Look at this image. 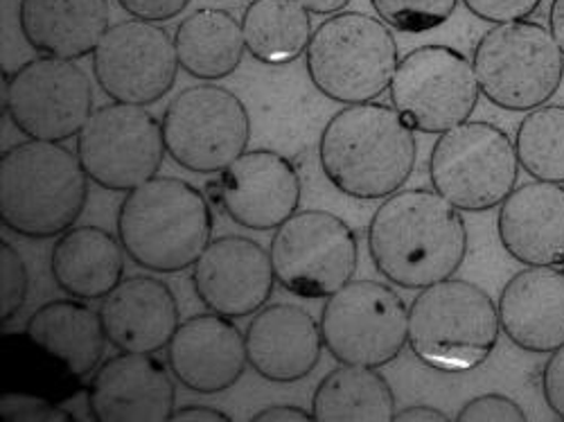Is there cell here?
I'll return each instance as SVG.
<instances>
[{
  "instance_id": "36",
  "label": "cell",
  "mask_w": 564,
  "mask_h": 422,
  "mask_svg": "<svg viewBox=\"0 0 564 422\" xmlns=\"http://www.w3.org/2000/svg\"><path fill=\"white\" fill-rule=\"evenodd\" d=\"M463 3L477 19L499 25L531 19L542 0H463Z\"/></svg>"
},
{
  "instance_id": "33",
  "label": "cell",
  "mask_w": 564,
  "mask_h": 422,
  "mask_svg": "<svg viewBox=\"0 0 564 422\" xmlns=\"http://www.w3.org/2000/svg\"><path fill=\"white\" fill-rule=\"evenodd\" d=\"M0 321L10 325L28 299V269L14 245L0 242Z\"/></svg>"
},
{
  "instance_id": "26",
  "label": "cell",
  "mask_w": 564,
  "mask_h": 422,
  "mask_svg": "<svg viewBox=\"0 0 564 422\" xmlns=\"http://www.w3.org/2000/svg\"><path fill=\"white\" fill-rule=\"evenodd\" d=\"M25 333L82 380L98 370L109 344L100 310L96 312L79 299L41 305L28 318Z\"/></svg>"
},
{
  "instance_id": "35",
  "label": "cell",
  "mask_w": 564,
  "mask_h": 422,
  "mask_svg": "<svg viewBox=\"0 0 564 422\" xmlns=\"http://www.w3.org/2000/svg\"><path fill=\"white\" fill-rule=\"evenodd\" d=\"M458 422H527L529 415L524 409L501 393H486L477 396L460 407V411L454 415Z\"/></svg>"
},
{
  "instance_id": "32",
  "label": "cell",
  "mask_w": 564,
  "mask_h": 422,
  "mask_svg": "<svg viewBox=\"0 0 564 422\" xmlns=\"http://www.w3.org/2000/svg\"><path fill=\"white\" fill-rule=\"evenodd\" d=\"M372 10L393 30L420 34L452 19L458 0H370Z\"/></svg>"
},
{
  "instance_id": "12",
  "label": "cell",
  "mask_w": 564,
  "mask_h": 422,
  "mask_svg": "<svg viewBox=\"0 0 564 422\" xmlns=\"http://www.w3.org/2000/svg\"><path fill=\"white\" fill-rule=\"evenodd\" d=\"M391 102L420 133H445L475 116L481 86L475 64L449 45H420L400 59Z\"/></svg>"
},
{
  "instance_id": "16",
  "label": "cell",
  "mask_w": 564,
  "mask_h": 422,
  "mask_svg": "<svg viewBox=\"0 0 564 422\" xmlns=\"http://www.w3.org/2000/svg\"><path fill=\"white\" fill-rule=\"evenodd\" d=\"M301 193L296 165L271 150L245 152L206 185L217 210L249 230H275L299 213Z\"/></svg>"
},
{
  "instance_id": "31",
  "label": "cell",
  "mask_w": 564,
  "mask_h": 422,
  "mask_svg": "<svg viewBox=\"0 0 564 422\" xmlns=\"http://www.w3.org/2000/svg\"><path fill=\"white\" fill-rule=\"evenodd\" d=\"M520 167L535 181L564 185V105H542L517 127Z\"/></svg>"
},
{
  "instance_id": "21",
  "label": "cell",
  "mask_w": 564,
  "mask_h": 422,
  "mask_svg": "<svg viewBox=\"0 0 564 422\" xmlns=\"http://www.w3.org/2000/svg\"><path fill=\"white\" fill-rule=\"evenodd\" d=\"M497 232L506 253L524 267H564V185L514 187L499 206Z\"/></svg>"
},
{
  "instance_id": "29",
  "label": "cell",
  "mask_w": 564,
  "mask_h": 422,
  "mask_svg": "<svg viewBox=\"0 0 564 422\" xmlns=\"http://www.w3.org/2000/svg\"><path fill=\"white\" fill-rule=\"evenodd\" d=\"M247 53L269 66L296 62L312 41V14L299 0H253L242 14Z\"/></svg>"
},
{
  "instance_id": "5",
  "label": "cell",
  "mask_w": 564,
  "mask_h": 422,
  "mask_svg": "<svg viewBox=\"0 0 564 422\" xmlns=\"http://www.w3.org/2000/svg\"><path fill=\"white\" fill-rule=\"evenodd\" d=\"M501 335L499 307L479 285L447 278L409 305V346L434 370L465 372L488 361Z\"/></svg>"
},
{
  "instance_id": "9",
  "label": "cell",
  "mask_w": 564,
  "mask_h": 422,
  "mask_svg": "<svg viewBox=\"0 0 564 422\" xmlns=\"http://www.w3.org/2000/svg\"><path fill=\"white\" fill-rule=\"evenodd\" d=\"M278 285L307 301L327 299L348 285L359 267V242L341 217L310 208L282 221L271 238Z\"/></svg>"
},
{
  "instance_id": "22",
  "label": "cell",
  "mask_w": 564,
  "mask_h": 422,
  "mask_svg": "<svg viewBox=\"0 0 564 422\" xmlns=\"http://www.w3.org/2000/svg\"><path fill=\"white\" fill-rule=\"evenodd\" d=\"M501 333L520 350L551 355L564 346V267H527L499 296Z\"/></svg>"
},
{
  "instance_id": "6",
  "label": "cell",
  "mask_w": 564,
  "mask_h": 422,
  "mask_svg": "<svg viewBox=\"0 0 564 422\" xmlns=\"http://www.w3.org/2000/svg\"><path fill=\"white\" fill-rule=\"evenodd\" d=\"M305 64L321 96L339 105H361L375 102L391 88L400 51L382 19L339 12L314 30Z\"/></svg>"
},
{
  "instance_id": "43",
  "label": "cell",
  "mask_w": 564,
  "mask_h": 422,
  "mask_svg": "<svg viewBox=\"0 0 564 422\" xmlns=\"http://www.w3.org/2000/svg\"><path fill=\"white\" fill-rule=\"evenodd\" d=\"M549 30L560 45V51L564 55V0H551L549 8Z\"/></svg>"
},
{
  "instance_id": "10",
  "label": "cell",
  "mask_w": 564,
  "mask_h": 422,
  "mask_svg": "<svg viewBox=\"0 0 564 422\" xmlns=\"http://www.w3.org/2000/svg\"><path fill=\"white\" fill-rule=\"evenodd\" d=\"M323 344L339 364L384 368L409 346V305L380 280H350L321 310Z\"/></svg>"
},
{
  "instance_id": "40",
  "label": "cell",
  "mask_w": 564,
  "mask_h": 422,
  "mask_svg": "<svg viewBox=\"0 0 564 422\" xmlns=\"http://www.w3.org/2000/svg\"><path fill=\"white\" fill-rule=\"evenodd\" d=\"M172 422H183V420H197V422H204V420H215V422H230V415H226L224 411L215 409V407H204V404H187V407H181V409H174Z\"/></svg>"
},
{
  "instance_id": "25",
  "label": "cell",
  "mask_w": 564,
  "mask_h": 422,
  "mask_svg": "<svg viewBox=\"0 0 564 422\" xmlns=\"http://www.w3.org/2000/svg\"><path fill=\"white\" fill-rule=\"evenodd\" d=\"M124 247L100 226H73L53 247L51 271L57 288L79 301H102L124 275Z\"/></svg>"
},
{
  "instance_id": "30",
  "label": "cell",
  "mask_w": 564,
  "mask_h": 422,
  "mask_svg": "<svg viewBox=\"0 0 564 422\" xmlns=\"http://www.w3.org/2000/svg\"><path fill=\"white\" fill-rule=\"evenodd\" d=\"M84 389V380L25 331L3 335V391L30 393L64 404Z\"/></svg>"
},
{
  "instance_id": "15",
  "label": "cell",
  "mask_w": 564,
  "mask_h": 422,
  "mask_svg": "<svg viewBox=\"0 0 564 422\" xmlns=\"http://www.w3.org/2000/svg\"><path fill=\"white\" fill-rule=\"evenodd\" d=\"M174 36L152 21L113 23L93 53V73L113 102L150 107L172 90L178 73Z\"/></svg>"
},
{
  "instance_id": "34",
  "label": "cell",
  "mask_w": 564,
  "mask_h": 422,
  "mask_svg": "<svg viewBox=\"0 0 564 422\" xmlns=\"http://www.w3.org/2000/svg\"><path fill=\"white\" fill-rule=\"evenodd\" d=\"M0 418L3 422H75V415L53 400L12 391H3Z\"/></svg>"
},
{
  "instance_id": "11",
  "label": "cell",
  "mask_w": 564,
  "mask_h": 422,
  "mask_svg": "<svg viewBox=\"0 0 564 422\" xmlns=\"http://www.w3.org/2000/svg\"><path fill=\"white\" fill-rule=\"evenodd\" d=\"M170 159L195 174H221L251 140V118L232 90L217 84L187 86L163 113Z\"/></svg>"
},
{
  "instance_id": "39",
  "label": "cell",
  "mask_w": 564,
  "mask_h": 422,
  "mask_svg": "<svg viewBox=\"0 0 564 422\" xmlns=\"http://www.w3.org/2000/svg\"><path fill=\"white\" fill-rule=\"evenodd\" d=\"M253 422H273V420H303V422H310L314 420L312 411H305L301 407H292V404H273V407H267L262 411H258L253 418Z\"/></svg>"
},
{
  "instance_id": "17",
  "label": "cell",
  "mask_w": 564,
  "mask_h": 422,
  "mask_svg": "<svg viewBox=\"0 0 564 422\" xmlns=\"http://www.w3.org/2000/svg\"><path fill=\"white\" fill-rule=\"evenodd\" d=\"M174 375L152 353H118L86 387L88 411L100 422H167L176 404Z\"/></svg>"
},
{
  "instance_id": "23",
  "label": "cell",
  "mask_w": 564,
  "mask_h": 422,
  "mask_svg": "<svg viewBox=\"0 0 564 422\" xmlns=\"http://www.w3.org/2000/svg\"><path fill=\"white\" fill-rule=\"evenodd\" d=\"M100 316L109 344L122 353H152L167 348L181 310L174 292L152 275L122 278V283L102 299Z\"/></svg>"
},
{
  "instance_id": "14",
  "label": "cell",
  "mask_w": 564,
  "mask_h": 422,
  "mask_svg": "<svg viewBox=\"0 0 564 422\" xmlns=\"http://www.w3.org/2000/svg\"><path fill=\"white\" fill-rule=\"evenodd\" d=\"M3 109L25 138L64 143L96 111L93 84L75 62L41 55L3 73Z\"/></svg>"
},
{
  "instance_id": "41",
  "label": "cell",
  "mask_w": 564,
  "mask_h": 422,
  "mask_svg": "<svg viewBox=\"0 0 564 422\" xmlns=\"http://www.w3.org/2000/svg\"><path fill=\"white\" fill-rule=\"evenodd\" d=\"M395 422H404V420H432V422H449L454 420L452 415H447L443 409L430 407V404H411L404 407L400 411H395L393 415Z\"/></svg>"
},
{
  "instance_id": "20",
  "label": "cell",
  "mask_w": 564,
  "mask_h": 422,
  "mask_svg": "<svg viewBox=\"0 0 564 422\" xmlns=\"http://www.w3.org/2000/svg\"><path fill=\"white\" fill-rule=\"evenodd\" d=\"M323 348L321 323L294 303L264 305L247 327L249 366L269 382L305 380L318 366Z\"/></svg>"
},
{
  "instance_id": "13",
  "label": "cell",
  "mask_w": 564,
  "mask_h": 422,
  "mask_svg": "<svg viewBox=\"0 0 564 422\" xmlns=\"http://www.w3.org/2000/svg\"><path fill=\"white\" fill-rule=\"evenodd\" d=\"M165 154L163 122L138 105L96 109L77 136V156L88 178L111 193H129L159 176Z\"/></svg>"
},
{
  "instance_id": "1",
  "label": "cell",
  "mask_w": 564,
  "mask_h": 422,
  "mask_svg": "<svg viewBox=\"0 0 564 422\" xmlns=\"http://www.w3.org/2000/svg\"><path fill=\"white\" fill-rule=\"evenodd\" d=\"M469 249L460 210L427 187L387 197L368 224L372 264L402 290H425L454 278Z\"/></svg>"
},
{
  "instance_id": "2",
  "label": "cell",
  "mask_w": 564,
  "mask_h": 422,
  "mask_svg": "<svg viewBox=\"0 0 564 422\" xmlns=\"http://www.w3.org/2000/svg\"><path fill=\"white\" fill-rule=\"evenodd\" d=\"M318 161L325 178L346 197L387 199L402 191L415 170V131L395 107L346 105L321 133Z\"/></svg>"
},
{
  "instance_id": "28",
  "label": "cell",
  "mask_w": 564,
  "mask_h": 422,
  "mask_svg": "<svg viewBox=\"0 0 564 422\" xmlns=\"http://www.w3.org/2000/svg\"><path fill=\"white\" fill-rule=\"evenodd\" d=\"M395 393L380 368L341 364L318 382L312 396L316 422H389Z\"/></svg>"
},
{
  "instance_id": "3",
  "label": "cell",
  "mask_w": 564,
  "mask_h": 422,
  "mask_svg": "<svg viewBox=\"0 0 564 422\" xmlns=\"http://www.w3.org/2000/svg\"><path fill=\"white\" fill-rule=\"evenodd\" d=\"M88 181L66 145L28 138L0 154V221L30 240L59 238L82 217Z\"/></svg>"
},
{
  "instance_id": "19",
  "label": "cell",
  "mask_w": 564,
  "mask_h": 422,
  "mask_svg": "<svg viewBox=\"0 0 564 422\" xmlns=\"http://www.w3.org/2000/svg\"><path fill=\"white\" fill-rule=\"evenodd\" d=\"M167 366L187 391L213 396L240 382L249 366L247 335L217 312L181 321L167 344Z\"/></svg>"
},
{
  "instance_id": "7",
  "label": "cell",
  "mask_w": 564,
  "mask_h": 422,
  "mask_svg": "<svg viewBox=\"0 0 564 422\" xmlns=\"http://www.w3.org/2000/svg\"><path fill=\"white\" fill-rule=\"evenodd\" d=\"M481 93L503 111L529 113L560 90L564 55L551 30L535 21H512L490 28L473 55Z\"/></svg>"
},
{
  "instance_id": "18",
  "label": "cell",
  "mask_w": 564,
  "mask_h": 422,
  "mask_svg": "<svg viewBox=\"0 0 564 422\" xmlns=\"http://www.w3.org/2000/svg\"><path fill=\"white\" fill-rule=\"evenodd\" d=\"M275 283L271 253L242 236L213 240L193 267L197 299L228 318L253 316L267 305Z\"/></svg>"
},
{
  "instance_id": "24",
  "label": "cell",
  "mask_w": 564,
  "mask_h": 422,
  "mask_svg": "<svg viewBox=\"0 0 564 422\" xmlns=\"http://www.w3.org/2000/svg\"><path fill=\"white\" fill-rule=\"evenodd\" d=\"M111 21L109 0H21L23 39L39 55L77 62L93 55Z\"/></svg>"
},
{
  "instance_id": "42",
  "label": "cell",
  "mask_w": 564,
  "mask_h": 422,
  "mask_svg": "<svg viewBox=\"0 0 564 422\" xmlns=\"http://www.w3.org/2000/svg\"><path fill=\"white\" fill-rule=\"evenodd\" d=\"M299 3L310 12L318 17H333L339 12H346L350 0H299Z\"/></svg>"
},
{
  "instance_id": "38",
  "label": "cell",
  "mask_w": 564,
  "mask_h": 422,
  "mask_svg": "<svg viewBox=\"0 0 564 422\" xmlns=\"http://www.w3.org/2000/svg\"><path fill=\"white\" fill-rule=\"evenodd\" d=\"M118 6L131 19L163 23L185 12V8L191 6V0H118Z\"/></svg>"
},
{
  "instance_id": "4",
  "label": "cell",
  "mask_w": 564,
  "mask_h": 422,
  "mask_svg": "<svg viewBox=\"0 0 564 422\" xmlns=\"http://www.w3.org/2000/svg\"><path fill=\"white\" fill-rule=\"evenodd\" d=\"M116 226L131 262L178 273L195 267L213 242L215 219L199 187L176 176H154L127 193Z\"/></svg>"
},
{
  "instance_id": "27",
  "label": "cell",
  "mask_w": 564,
  "mask_h": 422,
  "mask_svg": "<svg viewBox=\"0 0 564 422\" xmlns=\"http://www.w3.org/2000/svg\"><path fill=\"white\" fill-rule=\"evenodd\" d=\"M174 43L181 68L202 82L232 75L247 53L242 21L221 8L187 14L174 32Z\"/></svg>"
},
{
  "instance_id": "8",
  "label": "cell",
  "mask_w": 564,
  "mask_h": 422,
  "mask_svg": "<svg viewBox=\"0 0 564 422\" xmlns=\"http://www.w3.org/2000/svg\"><path fill=\"white\" fill-rule=\"evenodd\" d=\"M430 176L434 191L458 210H492L508 199L520 178L514 140L492 122L467 120L438 136Z\"/></svg>"
},
{
  "instance_id": "37",
  "label": "cell",
  "mask_w": 564,
  "mask_h": 422,
  "mask_svg": "<svg viewBox=\"0 0 564 422\" xmlns=\"http://www.w3.org/2000/svg\"><path fill=\"white\" fill-rule=\"evenodd\" d=\"M542 396L546 407L564 420V346L553 350L542 368Z\"/></svg>"
}]
</instances>
